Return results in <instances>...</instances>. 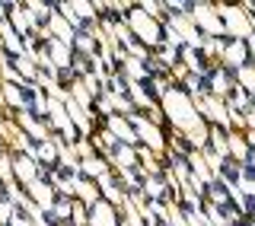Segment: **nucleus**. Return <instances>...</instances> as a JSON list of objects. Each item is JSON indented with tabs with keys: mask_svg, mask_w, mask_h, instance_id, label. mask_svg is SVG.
<instances>
[{
	"mask_svg": "<svg viewBox=\"0 0 255 226\" xmlns=\"http://www.w3.org/2000/svg\"><path fill=\"white\" fill-rule=\"evenodd\" d=\"M230 86H233V77H230V70H207L204 74V90L211 96H230Z\"/></svg>",
	"mask_w": 255,
	"mask_h": 226,
	"instance_id": "nucleus-1",
	"label": "nucleus"
},
{
	"mask_svg": "<svg viewBox=\"0 0 255 226\" xmlns=\"http://www.w3.org/2000/svg\"><path fill=\"white\" fill-rule=\"evenodd\" d=\"M93 226H115V214H112L109 204H96L93 207Z\"/></svg>",
	"mask_w": 255,
	"mask_h": 226,
	"instance_id": "nucleus-2",
	"label": "nucleus"
},
{
	"mask_svg": "<svg viewBox=\"0 0 255 226\" xmlns=\"http://www.w3.org/2000/svg\"><path fill=\"white\" fill-rule=\"evenodd\" d=\"M147 195L153 198V201H163V195H166V185H163V179H147Z\"/></svg>",
	"mask_w": 255,
	"mask_h": 226,
	"instance_id": "nucleus-3",
	"label": "nucleus"
},
{
	"mask_svg": "<svg viewBox=\"0 0 255 226\" xmlns=\"http://www.w3.org/2000/svg\"><path fill=\"white\" fill-rule=\"evenodd\" d=\"M227 61H233V64H243V61H246V48L239 45V42H233V45L227 48Z\"/></svg>",
	"mask_w": 255,
	"mask_h": 226,
	"instance_id": "nucleus-4",
	"label": "nucleus"
},
{
	"mask_svg": "<svg viewBox=\"0 0 255 226\" xmlns=\"http://www.w3.org/2000/svg\"><path fill=\"white\" fill-rule=\"evenodd\" d=\"M16 172H19V179H26V182L35 179V169H32V163H26V159H16Z\"/></svg>",
	"mask_w": 255,
	"mask_h": 226,
	"instance_id": "nucleus-5",
	"label": "nucleus"
},
{
	"mask_svg": "<svg viewBox=\"0 0 255 226\" xmlns=\"http://www.w3.org/2000/svg\"><path fill=\"white\" fill-rule=\"evenodd\" d=\"M112 131H115V134H122V137H128V140H134V134H131V127H125V121H112Z\"/></svg>",
	"mask_w": 255,
	"mask_h": 226,
	"instance_id": "nucleus-6",
	"label": "nucleus"
},
{
	"mask_svg": "<svg viewBox=\"0 0 255 226\" xmlns=\"http://www.w3.org/2000/svg\"><path fill=\"white\" fill-rule=\"evenodd\" d=\"M38 156H42V159H54V147H51V143H42V147H38Z\"/></svg>",
	"mask_w": 255,
	"mask_h": 226,
	"instance_id": "nucleus-7",
	"label": "nucleus"
},
{
	"mask_svg": "<svg viewBox=\"0 0 255 226\" xmlns=\"http://www.w3.org/2000/svg\"><path fill=\"white\" fill-rule=\"evenodd\" d=\"M13 226H29V220H22V217H16V220H13Z\"/></svg>",
	"mask_w": 255,
	"mask_h": 226,
	"instance_id": "nucleus-8",
	"label": "nucleus"
},
{
	"mask_svg": "<svg viewBox=\"0 0 255 226\" xmlns=\"http://www.w3.org/2000/svg\"><path fill=\"white\" fill-rule=\"evenodd\" d=\"M51 3H54V0H51Z\"/></svg>",
	"mask_w": 255,
	"mask_h": 226,
	"instance_id": "nucleus-9",
	"label": "nucleus"
}]
</instances>
